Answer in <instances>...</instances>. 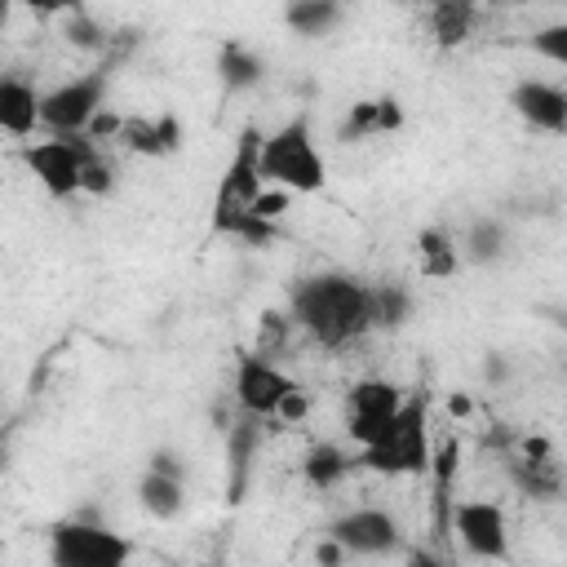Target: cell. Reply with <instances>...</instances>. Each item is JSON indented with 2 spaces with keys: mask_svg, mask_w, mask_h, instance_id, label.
Listing matches in <instances>:
<instances>
[{
  "mask_svg": "<svg viewBox=\"0 0 567 567\" xmlns=\"http://www.w3.org/2000/svg\"><path fill=\"white\" fill-rule=\"evenodd\" d=\"M115 190V168L102 159V151L84 164V173H80V195H111Z\"/></svg>",
  "mask_w": 567,
  "mask_h": 567,
  "instance_id": "4316f807",
  "label": "cell"
},
{
  "mask_svg": "<svg viewBox=\"0 0 567 567\" xmlns=\"http://www.w3.org/2000/svg\"><path fill=\"white\" fill-rule=\"evenodd\" d=\"M532 49H536L540 58H549V62L567 66V22H554V27L536 31V35H532Z\"/></svg>",
  "mask_w": 567,
  "mask_h": 567,
  "instance_id": "83f0119b",
  "label": "cell"
},
{
  "mask_svg": "<svg viewBox=\"0 0 567 567\" xmlns=\"http://www.w3.org/2000/svg\"><path fill=\"white\" fill-rule=\"evenodd\" d=\"M461 470V443L447 434L439 443H430V478H434V527L443 532V518H447V496H452V478Z\"/></svg>",
  "mask_w": 567,
  "mask_h": 567,
  "instance_id": "e0dca14e",
  "label": "cell"
},
{
  "mask_svg": "<svg viewBox=\"0 0 567 567\" xmlns=\"http://www.w3.org/2000/svg\"><path fill=\"white\" fill-rule=\"evenodd\" d=\"M301 474H306V483L310 487H337L346 474H350V452L346 447H337V443H315L310 452H306V461H301Z\"/></svg>",
  "mask_w": 567,
  "mask_h": 567,
  "instance_id": "44dd1931",
  "label": "cell"
},
{
  "mask_svg": "<svg viewBox=\"0 0 567 567\" xmlns=\"http://www.w3.org/2000/svg\"><path fill=\"white\" fill-rule=\"evenodd\" d=\"M120 128H124V115H115V111H106V106H102V111H97V115L89 120V128H84V137H89V142L97 146L102 137H120Z\"/></svg>",
  "mask_w": 567,
  "mask_h": 567,
  "instance_id": "4dcf8cb0",
  "label": "cell"
},
{
  "mask_svg": "<svg viewBox=\"0 0 567 567\" xmlns=\"http://www.w3.org/2000/svg\"><path fill=\"white\" fill-rule=\"evenodd\" d=\"M315 563H319V567H341V563H346V549H341L332 536H323V540L315 545Z\"/></svg>",
  "mask_w": 567,
  "mask_h": 567,
  "instance_id": "e575fe53",
  "label": "cell"
},
{
  "mask_svg": "<svg viewBox=\"0 0 567 567\" xmlns=\"http://www.w3.org/2000/svg\"><path fill=\"white\" fill-rule=\"evenodd\" d=\"M470 412H474V399H470V394H452V399H447V416H452V421H465Z\"/></svg>",
  "mask_w": 567,
  "mask_h": 567,
  "instance_id": "d590c367",
  "label": "cell"
},
{
  "mask_svg": "<svg viewBox=\"0 0 567 567\" xmlns=\"http://www.w3.org/2000/svg\"><path fill=\"white\" fill-rule=\"evenodd\" d=\"M341 22V4L337 0H292L284 9V27L297 35H328Z\"/></svg>",
  "mask_w": 567,
  "mask_h": 567,
  "instance_id": "d6986e66",
  "label": "cell"
},
{
  "mask_svg": "<svg viewBox=\"0 0 567 567\" xmlns=\"http://www.w3.org/2000/svg\"><path fill=\"white\" fill-rule=\"evenodd\" d=\"M137 501H142V509H146L151 518L168 523V518H177L182 505H186V478H168V474L146 470V474L137 478Z\"/></svg>",
  "mask_w": 567,
  "mask_h": 567,
  "instance_id": "2e32d148",
  "label": "cell"
},
{
  "mask_svg": "<svg viewBox=\"0 0 567 567\" xmlns=\"http://www.w3.org/2000/svg\"><path fill=\"white\" fill-rule=\"evenodd\" d=\"M288 319L297 328H306L319 346L337 350L359 341L363 332H372V310H368V284H359L354 275H310L297 279L292 297H288Z\"/></svg>",
  "mask_w": 567,
  "mask_h": 567,
  "instance_id": "6da1fadb",
  "label": "cell"
},
{
  "mask_svg": "<svg viewBox=\"0 0 567 567\" xmlns=\"http://www.w3.org/2000/svg\"><path fill=\"white\" fill-rule=\"evenodd\" d=\"M257 173L266 186H279L288 195H315L328 182V164L323 151L310 133V115H292L284 120L275 133L261 137V155H257Z\"/></svg>",
  "mask_w": 567,
  "mask_h": 567,
  "instance_id": "7a4b0ae2",
  "label": "cell"
},
{
  "mask_svg": "<svg viewBox=\"0 0 567 567\" xmlns=\"http://www.w3.org/2000/svg\"><path fill=\"white\" fill-rule=\"evenodd\" d=\"M416 252H421V275L425 279H452L461 270V252H456V244L443 226H425L416 235Z\"/></svg>",
  "mask_w": 567,
  "mask_h": 567,
  "instance_id": "ac0fdd59",
  "label": "cell"
},
{
  "mask_svg": "<svg viewBox=\"0 0 567 567\" xmlns=\"http://www.w3.org/2000/svg\"><path fill=\"white\" fill-rule=\"evenodd\" d=\"M430 31H434L439 49H456V44L470 40V31H474V4H465V0L430 4Z\"/></svg>",
  "mask_w": 567,
  "mask_h": 567,
  "instance_id": "ffe728a7",
  "label": "cell"
},
{
  "mask_svg": "<svg viewBox=\"0 0 567 567\" xmlns=\"http://www.w3.org/2000/svg\"><path fill=\"white\" fill-rule=\"evenodd\" d=\"M62 35H66L75 49H97V44H102V27H97V22H93L84 9H66Z\"/></svg>",
  "mask_w": 567,
  "mask_h": 567,
  "instance_id": "484cf974",
  "label": "cell"
},
{
  "mask_svg": "<svg viewBox=\"0 0 567 567\" xmlns=\"http://www.w3.org/2000/svg\"><path fill=\"white\" fill-rule=\"evenodd\" d=\"M509 106L536 133H567V93L549 80H518L509 89Z\"/></svg>",
  "mask_w": 567,
  "mask_h": 567,
  "instance_id": "7c38bea8",
  "label": "cell"
},
{
  "mask_svg": "<svg viewBox=\"0 0 567 567\" xmlns=\"http://www.w3.org/2000/svg\"><path fill=\"white\" fill-rule=\"evenodd\" d=\"M514 478L532 492V496H540V501H549V496H558V465L554 461H545V465H532V461H514Z\"/></svg>",
  "mask_w": 567,
  "mask_h": 567,
  "instance_id": "d4e9b609",
  "label": "cell"
},
{
  "mask_svg": "<svg viewBox=\"0 0 567 567\" xmlns=\"http://www.w3.org/2000/svg\"><path fill=\"white\" fill-rule=\"evenodd\" d=\"M49 563L53 567H128L133 540L89 514H71L49 527Z\"/></svg>",
  "mask_w": 567,
  "mask_h": 567,
  "instance_id": "3957f363",
  "label": "cell"
},
{
  "mask_svg": "<svg viewBox=\"0 0 567 567\" xmlns=\"http://www.w3.org/2000/svg\"><path fill=\"white\" fill-rule=\"evenodd\" d=\"M399 408H403V394H399L394 381H381V377L354 381L350 394H346V434H350V443L359 452L372 447L390 430V421L399 416Z\"/></svg>",
  "mask_w": 567,
  "mask_h": 567,
  "instance_id": "52a82bcc",
  "label": "cell"
},
{
  "mask_svg": "<svg viewBox=\"0 0 567 567\" xmlns=\"http://www.w3.org/2000/svg\"><path fill=\"white\" fill-rule=\"evenodd\" d=\"M328 536L346 549V558H350V554H354V558H381V554L399 549V540H403V536H399V518L385 514V509H372V505L341 514V518L328 527Z\"/></svg>",
  "mask_w": 567,
  "mask_h": 567,
  "instance_id": "30bf717a",
  "label": "cell"
},
{
  "mask_svg": "<svg viewBox=\"0 0 567 567\" xmlns=\"http://www.w3.org/2000/svg\"><path fill=\"white\" fill-rule=\"evenodd\" d=\"M292 208V195L288 190H279V186H261V195L252 199V217H261V221H270V226H279V217Z\"/></svg>",
  "mask_w": 567,
  "mask_h": 567,
  "instance_id": "f1b7e54d",
  "label": "cell"
},
{
  "mask_svg": "<svg viewBox=\"0 0 567 567\" xmlns=\"http://www.w3.org/2000/svg\"><path fill=\"white\" fill-rule=\"evenodd\" d=\"M230 390H235V403L244 416H275L284 394L297 390V381L284 368H275L266 354H239Z\"/></svg>",
  "mask_w": 567,
  "mask_h": 567,
  "instance_id": "9c48e42d",
  "label": "cell"
},
{
  "mask_svg": "<svg viewBox=\"0 0 567 567\" xmlns=\"http://www.w3.org/2000/svg\"><path fill=\"white\" fill-rule=\"evenodd\" d=\"M461 252V261H470V266H492L501 252H505V226L496 221V217H478V221H470V230H465V248H456Z\"/></svg>",
  "mask_w": 567,
  "mask_h": 567,
  "instance_id": "603a6c76",
  "label": "cell"
},
{
  "mask_svg": "<svg viewBox=\"0 0 567 567\" xmlns=\"http://www.w3.org/2000/svg\"><path fill=\"white\" fill-rule=\"evenodd\" d=\"M372 328H403L412 319V292L399 284H368Z\"/></svg>",
  "mask_w": 567,
  "mask_h": 567,
  "instance_id": "7402d4cb",
  "label": "cell"
},
{
  "mask_svg": "<svg viewBox=\"0 0 567 567\" xmlns=\"http://www.w3.org/2000/svg\"><path fill=\"white\" fill-rule=\"evenodd\" d=\"M97 155V146L80 133V137H44V142H27L22 146V164L31 168V177L44 186L49 199H71L80 195V173L84 164Z\"/></svg>",
  "mask_w": 567,
  "mask_h": 567,
  "instance_id": "5b68a950",
  "label": "cell"
},
{
  "mask_svg": "<svg viewBox=\"0 0 567 567\" xmlns=\"http://www.w3.org/2000/svg\"><path fill=\"white\" fill-rule=\"evenodd\" d=\"M403 120H408V115H403V102H399V97H390V93L377 97V133H399Z\"/></svg>",
  "mask_w": 567,
  "mask_h": 567,
  "instance_id": "f546056e",
  "label": "cell"
},
{
  "mask_svg": "<svg viewBox=\"0 0 567 567\" xmlns=\"http://www.w3.org/2000/svg\"><path fill=\"white\" fill-rule=\"evenodd\" d=\"M518 461L545 465V461H554V443H549L545 434H527V439H523V456H518Z\"/></svg>",
  "mask_w": 567,
  "mask_h": 567,
  "instance_id": "d6a6232c",
  "label": "cell"
},
{
  "mask_svg": "<svg viewBox=\"0 0 567 567\" xmlns=\"http://www.w3.org/2000/svg\"><path fill=\"white\" fill-rule=\"evenodd\" d=\"M403 567H447V563H443V558H434V554H430V549H412V554H408V563H403Z\"/></svg>",
  "mask_w": 567,
  "mask_h": 567,
  "instance_id": "8d00e7d4",
  "label": "cell"
},
{
  "mask_svg": "<svg viewBox=\"0 0 567 567\" xmlns=\"http://www.w3.org/2000/svg\"><path fill=\"white\" fill-rule=\"evenodd\" d=\"M363 137H377V97L354 102L337 124V142H363Z\"/></svg>",
  "mask_w": 567,
  "mask_h": 567,
  "instance_id": "cb8c5ba5",
  "label": "cell"
},
{
  "mask_svg": "<svg viewBox=\"0 0 567 567\" xmlns=\"http://www.w3.org/2000/svg\"><path fill=\"white\" fill-rule=\"evenodd\" d=\"M146 470H155V474H168V478H186V470H182V456H177V452H168V447L151 452Z\"/></svg>",
  "mask_w": 567,
  "mask_h": 567,
  "instance_id": "836d02e7",
  "label": "cell"
},
{
  "mask_svg": "<svg viewBox=\"0 0 567 567\" xmlns=\"http://www.w3.org/2000/svg\"><path fill=\"white\" fill-rule=\"evenodd\" d=\"M120 142L128 151H137V155H151V159L177 155L182 151V120L173 111H159V115H124Z\"/></svg>",
  "mask_w": 567,
  "mask_h": 567,
  "instance_id": "4fadbf2b",
  "label": "cell"
},
{
  "mask_svg": "<svg viewBox=\"0 0 567 567\" xmlns=\"http://www.w3.org/2000/svg\"><path fill=\"white\" fill-rule=\"evenodd\" d=\"M306 412H310V399H306V390L297 385V390H288V394H284V403H279V412H275V416H279L284 425H297V421H306Z\"/></svg>",
  "mask_w": 567,
  "mask_h": 567,
  "instance_id": "1f68e13d",
  "label": "cell"
},
{
  "mask_svg": "<svg viewBox=\"0 0 567 567\" xmlns=\"http://www.w3.org/2000/svg\"><path fill=\"white\" fill-rule=\"evenodd\" d=\"M452 532L456 540L487 563H509V523L496 501H456L452 505Z\"/></svg>",
  "mask_w": 567,
  "mask_h": 567,
  "instance_id": "ba28073f",
  "label": "cell"
},
{
  "mask_svg": "<svg viewBox=\"0 0 567 567\" xmlns=\"http://www.w3.org/2000/svg\"><path fill=\"white\" fill-rule=\"evenodd\" d=\"M261 75H266L261 53H252L239 40H221L217 44V80H221L226 93H248V89L261 84Z\"/></svg>",
  "mask_w": 567,
  "mask_h": 567,
  "instance_id": "9a60e30c",
  "label": "cell"
},
{
  "mask_svg": "<svg viewBox=\"0 0 567 567\" xmlns=\"http://www.w3.org/2000/svg\"><path fill=\"white\" fill-rule=\"evenodd\" d=\"M261 128H244L235 142V155L221 173V186L213 195V208H252V199L261 195V173H257V155H261Z\"/></svg>",
  "mask_w": 567,
  "mask_h": 567,
  "instance_id": "8fae6325",
  "label": "cell"
},
{
  "mask_svg": "<svg viewBox=\"0 0 567 567\" xmlns=\"http://www.w3.org/2000/svg\"><path fill=\"white\" fill-rule=\"evenodd\" d=\"M102 106H106V71L75 75L40 93V128H49V137H80Z\"/></svg>",
  "mask_w": 567,
  "mask_h": 567,
  "instance_id": "8992f818",
  "label": "cell"
},
{
  "mask_svg": "<svg viewBox=\"0 0 567 567\" xmlns=\"http://www.w3.org/2000/svg\"><path fill=\"white\" fill-rule=\"evenodd\" d=\"M363 470L377 474H425L430 470V425H425V399H403L390 430L359 452Z\"/></svg>",
  "mask_w": 567,
  "mask_h": 567,
  "instance_id": "277c9868",
  "label": "cell"
},
{
  "mask_svg": "<svg viewBox=\"0 0 567 567\" xmlns=\"http://www.w3.org/2000/svg\"><path fill=\"white\" fill-rule=\"evenodd\" d=\"M40 128V93L22 75H0V133L31 137Z\"/></svg>",
  "mask_w": 567,
  "mask_h": 567,
  "instance_id": "5bb4252c",
  "label": "cell"
}]
</instances>
